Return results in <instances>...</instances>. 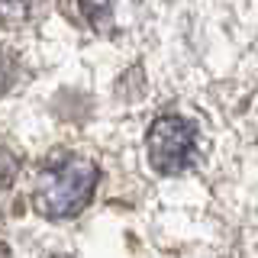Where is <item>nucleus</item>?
Segmentation results:
<instances>
[{"mask_svg":"<svg viewBox=\"0 0 258 258\" xmlns=\"http://www.w3.org/2000/svg\"><path fill=\"white\" fill-rule=\"evenodd\" d=\"M97 181H100V171L94 161L75 155L55 158L52 165L42 168L36 181V190H32L36 210L48 220H68L91 204Z\"/></svg>","mask_w":258,"mask_h":258,"instance_id":"f257e3e1","label":"nucleus"},{"mask_svg":"<svg viewBox=\"0 0 258 258\" xmlns=\"http://www.w3.org/2000/svg\"><path fill=\"white\" fill-rule=\"evenodd\" d=\"M145 149L158 174H181L197 158V126L184 116H158L145 136Z\"/></svg>","mask_w":258,"mask_h":258,"instance_id":"f03ea898","label":"nucleus"},{"mask_svg":"<svg viewBox=\"0 0 258 258\" xmlns=\"http://www.w3.org/2000/svg\"><path fill=\"white\" fill-rule=\"evenodd\" d=\"M42 0H0V23L4 26H23L39 13Z\"/></svg>","mask_w":258,"mask_h":258,"instance_id":"7ed1b4c3","label":"nucleus"},{"mask_svg":"<svg viewBox=\"0 0 258 258\" xmlns=\"http://www.w3.org/2000/svg\"><path fill=\"white\" fill-rule=\"evenodd\" d=\"M84 20L94 29H110L113 26V10H116V0H78Z\"/></svg>","mask_w":258,"mask_h":258,"instance_id":"20e7f679","label":"nucleus"},{"mask_svg":"<svg viewBox=\"0 0 258 258\" xmlns=\"http://www.w3.org/2000/svg\"><path fill=\"white\" fill-rule=\"evenodd\" d=\"M16 78H20V61H16V55L7 52V48H0V97L10 94Z\"/></svg>","mask_w":258,"mask_h":258,"instance_id":"39448f33","label":"nucleus"},{"mask_svg":"<svg viewBox=\"0 0 258 258\" xmlns=\"http://www.w3.org/2000/svg\"><path fill=\"white\" fill-rule=\"evenodd\" d=\"M20 174V158L16 152H10L7 145H0V190H7Z\"/></svg>","mask_w":258,"mask_h":258,"instance_id":"423d86ee","label":"nucleus"},{"mask_svg":"<svg viewBox=\"0 0 258 258\" xmlns=\"http://www.w3.org/2000/svg\"><path fill=\"white\" fill-rule=\"evenodd\" d=\"M0 258H10V255H7V248H4V245H0Z\"/></svg>","mask_w":258,"mask_h":258,"instance_id":"0eeeda50","label":"nucleus"}]
</instances>
